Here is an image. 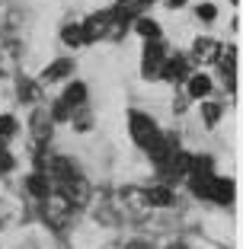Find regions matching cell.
Instances as JSON below:
<instances>
[{
    "label": "cell",
    "instance_id": "obj_25",
    "mask_svg": "<svg viewBox=\"0 0 243 249\" xmlns=\"http://www.w3.org/2000/svg\"><path fill=\"white\" fill-rule=\"evenodd\" d=\"M125 249H154V246H148V243H128Z\"/></svg>",
    "mask_w": 243,
    "mask_h": 249
},
{
    "label": "cell",
    "instance_id": "obj_15",
    "mask_svg": "<svg viewBox=\"0 0 243 249\" xmlns=\"http://www.w3.org/2000/svg\"><path fill=\"white\" fill-rule=\"evenodd\" d=\"M218 61H221V71H224V80H227V87L234 89V67H237V48H234V45H230V52H227V48H224V52H221V58H218Z\"/></svg>",
    "mask_w": 243,
    "mask_h": 249
},
{
    "label": "cell",
    "instance_id": "obj_26",
    "mask_svg": "<svg viewBox=\"0 0 243 249\" xmlns=\"http://www.w3.org/2000/svg\"><path fill=\"white\" fill-rule=\"evenodd\" d=\"M186 0H169V7H183Z\"/></svg>",
    "mask_w": 243,
    "mask_h": 249
},
{
    "label": "cell",
    "instance_id": "obj_2",
    "mask_svg": "<svg viewBox=\"0 0 243 249\" xmlns=\"http://www.w3.org/2000/svg\"><path fill=\"white\" fill-rule=\"evenodd\" d=\"M128 128H131L134 144H141V147H148L150 141L160 134V131H157V124H154V118L144 115V112H131V115H128Z\"/></svg>",
    "mask_w": 243,
    "mask_h": 249
},
{
    "label": "cell",
    "instance_id": "obj_7",
    "mask_svg": "<svg viewBox=\"0 0 243 249\" xmlns=\"http://www.w3.org/2000/svg\"><path fill=\"white\" fill-rule=\"evenodd\" d=\"M19 64V42L7 38V42H0V77H10Z\"/></svg>",
    "mask_w": 243,
    "mask_h": 249
},
{
    "label": "cell",
    "instance_id": "obj_24",
    "mask_svg": "<svg viewBox=\"0 0 243 249\" xmlns=\"http://www.w3.org/2000/svg\"><path fill=\"white\" fill-rule=\"evenodd\" d=\"M10 169H13V157H10V150L3 147V150H0V173H10Z\"/></svg>",
    "mask_w": 243,
    "mask_h": 249
},
{
    "label": "cell",
    "instance_id": "obj_10",
    "mask_svg": "<svg viewBox=\"0 0 243 249\" xmlns=\"http://www.w3.org/2000/svg\"><path fill=\"white\" fill-rule=\"evenodd\" d=\"M148 201L150 208H173L176 205V195H173V189H167V185H154V189H148Z\"/></svg>",
    "mask_w": 243,
    "mask_h": 249
},
{
    "label": "cell",
    "instance_id": "obj_12",
    "mask_svg": "<svg viewBox=\"0 0 243 249\" xmlns=\"http://www.w3.org/2000/svg\"><path fill=\"white\" fill-rule=\"evenodd\" d=\"M74 71V64L67 58H61V61H55V64H48L45 67V73H42V83H55V80H64L67 73Z\"/></svg>",
    "mask_w": 243,
    "mask_h": 249
},
{
    "label": "cell",
    "instance_id": "obj_5",
    "mask_svg": "<svg viewBox=\"0 0 243 249\" xmlns=\"http://www.w3.org/2000/svg\"><path fill=\"white\" fill-rule=\"evenodd\" d=\"M163 61H167V48L160 42H148V48H144V77H157Z\"/></svg>",
    "mask_w": 243,
    "mask_h": 249
},
{
    "label": "cell",
    "instance_id": "obj_29",
    "mask_svg": "<svg viewBox=\"0 0 243 249\" xmlns=\"http://www.w3.org/2000/svg\"><path fill=\"white\" fill-rule=\"evenodd\" d=\"M144 3H150V0H141V7H144Z\"/></svg>",
    "mask_w": 243,
    "mask_h": 249
},
{
    "label": "cell",
    "instance_id": "obj_20",
    "mask_svg": "<svg viewBox=\"0 0 243 249\" xmlns=\"http://www.w3.org/2000/svg\"><path fill=\"white\" fill-rule=\"evenodd\" d=\"M48 115H52V122H71V118H74V109L58 99V103L52 106V112H48Z\"/></svg>",
    "mask_w": 243,
    "mask_h": 249
},
{
    "label": "cell",
    "instance_id": "obj_4",
    "mask_svg": "<svg viewBox=\"0 0 243 249\" xmlns=\"http://www.w3.org/2000/svg\"><path fill=\"white\" fill-rule=\"evenodd\" d=\"M109 22H112V13L106 10V13H93L87 22H83V38L90 42H96V38H106L109 36Z\"/></svg>",
    "mask_w": 243,
    "mask_h": 249
},
{
    "label": "cell",
    "instance_id": "obj_21",
    "mask_svg": "<svg viewBox=\"0 0 243 249\" xmlns=\"http://www.w3.org/2000/svg\"><path fill=\"white\" fill-rule=\"evenodd\" d=\"M16 134V118L13 115H0V141H10Z\"/></svg>",
    "mask_w": 243,
    "mask_h": 249
},
{
    "label": "cell",
    "instance_id": "obj_13",
    "mask_svg": "<svg viewBox=\"0 0 243 249\" xmlns=\"http://www.w3.org/2000/svg\"><path fill=\"white\" fill-rule=\"evenodd\" d=\"M26 189H29L32 198H45L48 192H52V179L45 176V173H32V176L26 179Z\"/></svg>",
    "mask_w": 243,
    "mask_h": 249
},
{
    "label": "cell",
    "instance_id": "obj_6",
    "mask_svg": "<svg viewBox=\"0 0 243 249\" xmlns=\"http://www.w3.org/2000/svg\"><path fill=\"white\" fill-rule=\"evenodd\" d=\"M32 138H36V144H48L52 141V131H55V122H52V115L48 112H42V109H36L32 112Z\"/></svg>",
    "mask_w": 243,
    "mask_h": 249
},
{
    "label": "cell",
    "instance_id": "obj_17",
    "mask_svg": "<svg viewBox=\"0 0 243 249\" xmlns=\"http://www.w3.org/2000/svg\"><path fill=\"white\" fill-rule=\"evenodd\" d=\"M134 29H138V36L148 38V42H157V38H160V26H157L154 19H144V16H138Z\"/></svg>",
    "mask_w": 243,
    "mask_h": 249
},
{
    "label": "cell",
    "instance_id": "obj_9",
    "mask_svg": "<svg viewBox=\"0 0 243 249\" xmlns=\"http://www.w3.org/2000/svg\"><path fill=\"white\" fill-rule=\"evenodd\" d=\"M195 58L199 61H205V64H214V61L221 58V52H224V45L218 42V38H195Z\"/></svg>",
    "mask_w": 243,
    "mask_h": 249
},
{
    "label": "cell",
    "instance_id": "obj_27",
    "mask_svg": "<svg viewBox=\"0 0 243 249\" xmlns=\"http://www.w3.org/2000/svg\"><path fill=\"white\" fill-rule=\"evenodd\" d=\"M3 147H7V141H0V150H3Z\"/></svg>",
    "mask_w": 243,
    "mask_h": 249
},
{
    "label": "cell",
    "instance_id": "obj_3",
    "mask_svg": "<svg viewBox=\"0 0 243 249\" xmlns=\"http://www.w3.org/2000/svg\"><path fill=\"white\" fill-rule=\"evenodd\" d=\"M122 201H125L131 217H148V214H154V208H150V201H148V189H125L122 192Z\"/></svg>",
    "mask_w": 243,
    "mask_h": 249
},
{
    "label": "cell",
    "instance_id": "obj_22",
    "mask_svg": "<svg viewBox=\"0 0 243 249\" xmlns=\"http://www.w3.org/2000/svg\"><path fill=\"white\" fill-rule=\"evenodd\" d=\"M202 118H205L208 124H218V118H221V106H218V103H205V106H202Z\"/></svg>",
    "mask_w": 243,
    "mask_h": 249
},
{
    "label": "cell",
    "instance_id": "obj_28",
    "mask_svg": "<svg viewBox=\"0 0 243 249\" xmlns=\"http://www.w3.org/2000/svg\"><path fill=\"white\" fill-rule=\"evenodd\" d=\"M173 249H186V246H179V243H176V246H173Z\"/></svg>",
    "mask_w": 243,
    "mask_h": 249
},
{
    "label": "cell",
    "instance_id": "obj_8",
    "mask_svg": "<svg viewBox=\"0 0 243 249\" xmlns=\"http://www.w3.org/2000/svg\"><path fill=\"white\" fill-rule=\"evenodd\" d=\"M208 198L218 201V205H230V201H234V182H230V179H221V176H211V182H208Z\"/></svg>",
    "mask_w": 243,
    "mask_h": 249
},
{
    "label": "cell",
    "instance_id": "obj_11",
    "mask_svg": "<svg viewBox=\"0 0 243 249\" xmlns=\"http://www.w3.org/2000/svg\"><path fill=\"white\" fill-rule=\"evenodd\" d=\"M157 77H163V80H169V83L186 80V61H183V58H169V61H163V67H160V73H157Z\"/></svg>",
    "mask_w": 243,
    "mask_h": 249
},
{
    "label": "cell",
    "instance_id": "obj_16",
    "mask_svg": "<svg viewBox=\"0 0 243 249\" xmlns=\"http://www.w3.org/2000/svg\"><path fill=\"white\" fill-rule=\"evenodd\" d=\"M208 93H211V80H208L205 73L189 77V96H192V99H205Z\"/></svg>",
    "mask_w": 243,
    "mask_h": 249
},
{
    "label": "cell",
    "instance_id": "obj_1",
    "mask_svg": "<svg viewBox=\"0 0 243 249\" xmlns=\"http://www.w3.org/2000/svg\"><path fill=\"white\" fill-rule=\"evenodd\" d=\"M74 211L77 208L71 205V201H67L64 195H61V192H48V195L42 198V214H45V220H48V224H52V227H67V224H71V217H74Z\"/></svg>",
    "mask_w": 243,
    "mask_h": 249
},
{
    "label": "cell",
    "instance_id": "obj_18",
    "mask_svg": "<svg viewBox=\"0 0 243 249\" xmlns=\"http://www.w3.org/2000/svg\"><path fill=\"white\" fill-rule=\"evenodd\" d=\"M61 38H64L71 48H80V45H87V38H83V26H64Z\"/></svg>",
    "mask_w": 243,
    "mask_h": 249
},
{
    "label": "cell",
    "instance_id": "obj_19",
    "mask_svg": "<svg viewBox=\"0 0 243 249\" xmlns=\"http://www.w3.org/2000/svg\"><path fill=\"white\" fill-rule=\"evenodd\" d=\"M38 93H42V89H38L36 80H19V99L22 103H36Z\"/></svg>",
    "mask_w": 243,
    "mask_h": 249
},
{
    "label": "cell",
    "instance_id": "obj_23",
    "mask_svg": "<svg viewBox=\"0 0 243 249\" xmlns=\"http://www.w3.org/2000/svg\"><path fill=\"white\" fill-rule=\"evenodd\" d=\"M195 16L205 19V22H211L214 16H218V10H214V3H199V7H195Z\"/></svg>",
    "mask_w": 243,
    "mask_h": 249
},
{
    "label": "cell",
    "instance_id": "obj_14",
    "mask_svg": "<svg viewBox=\"0 0 243 249\" xmlns=\"http://www.w3.org/2000/svg\"><path fill=\"white\" fill-rule=\"evenodd\" d=\"M61 103H67L71 109L83 106V103H87V87H83V83H71V87L64 89V96H61Z\"/></svg>",
    "mask_w": 243,
    "mask_h": 249
}]
</instances>
